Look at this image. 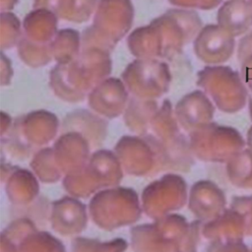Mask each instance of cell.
I'll return each mask as SVG.
<instances>
[{"mask_svg":"<svg viewBox=\"0 0 252 252\" xmlns=\"http://www.w3.org/2000/svg\"><path fill=\"white\" fill-rule=\"evenodd\" d=\"M204 79L220 106L226 111H237L247 102V87L239 73L227 66L207 69Z\"/></svg>","mask_w":252,"mask_h":252,"instance_id":"cell-1","label":"cell"},{"mask_svg":"<svg viewBox=\"0 0 252 252\" xmlns=\"http://www.w3.org/2000/svg\"><path fill=\"white\" fill-rule=\"evenodd\" d=\"M234 36L220 26H209L201 33L198 50L208 63L220 64L228 60L234 51Z\"/></svg>","mask_w":252,"mask_h":252,"instance_id":"cell-2","label":"cell"},{"mask_svg":"<svg viewBox=\"0 0 252 252\" xmlns=\"http://www.w3.org/2000/svg\"><path fill=\"white\" fill-rule=\"evenodd\" d=\"M218 22L234 37L247 33L252 29V3L250 0H227L218 13Z\"/></svg>","mask_w":252,"mask_h":252,"instance_id":"cell-3","label":"cell"},{"mask_svg":"<svg viewBox=\"0 0 252 252\" xmlns=\"http://www.w3.org/2000/svg\"><path fill=\"white\" fill-rule=\"evenodd\" d=\"M230 178L243 188H252V150L243 149L233 156L230 165Z\"/></svg>","mask_w":252,"mask_h":252,"instance_id":"cell-4","label":"cell"},{"mask_svg":"<svg viewBox=\"0 0 252 252\" xmlns=\"http://www.w3.org/2000/svg\"><path fill=\"white\" fill-rule=\"evenodd\" d=\"M238 201L241 204L238 213L244 219L246 233L252 235V197H243L238 199Z\"/></svg>","mask_w":252,"mask_h":252,"instance_id":"cell-5","label":"cell"},{"mask_svg":"<svg viewBox=\"0 0 252 252\" xmlns=\"http://www.w3.org/2000/svg\"><path fill=\"white\" fill-rule=\"evenodd\" d=\"M252 56V30L243 35L237 47V60L241 64Z\"/></svg>","mask_w":252,"mask_h":252,"instance_id":"cell-6","label":"cell"},{"mask_svg":"<svg viewBox=\"0 0 252 252\" xmlns=\"http://www.w3.org/2000/svg\"><path fill=\"white\" fill-rule=\"evenodd\" d=\"M240 75L246 87L252 92V56L240 64Z\"/></svg>","mask_w":252,"mask_h":252,"instance_id":"cell-7","label":"cell"},{"mask_svg":"<svg viewBox=\"0 0 252 252\" xmlns=\"http://www.w3.org/2000/svg\"><path fill=\"white\" fill-rule=\"evenodd\" d=\"M246 143L248 145V148L250 150H252V126H251V128L249 129V131L247 133V141H246Z\"/></svg>","mask_w":252,"mask_h":252,"instance_id":"cell-8","label":"cell"},{"mask_svg":"<svg viewBox=\"0 0 252 252\" xmlns=\"http://www.w3.org/2000/svg\"><path fill=\"white\" fill-rule=\"evenodd\" d=\"M249 110H250V115L252 118V98L249 100Z\"/></svg>","mask_w":252,"mask_h":252,"instance_id":"cell-9","label":"cell"},{"mask_svg":"<svg viewBox=\"0 0 252 252\" xmlns=\"http://www.w3.org/2000/svg\"><path fill=\"white\" fill-rule=\"evenodd\" d=\"M250 2H251V3H252V0H250Z\"/></svg>","mask_w":252,"mask_h":252,"instance_id":"cell-10","label":"cell"},{"mask_svg":"<svg viewBox=\"0 0 252 252\" xmlns=\"http://www.w3.org/2000/svg\"><path fill=\"white\" fill-rule=\"evenodd\" d=\"M251 252H252V251H251Z\"/></svg>","mask_w":252,"mask_h":252,"instance_id":"cell-11","label":"cell"}]
</instances>
